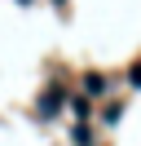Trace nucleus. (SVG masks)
<instances>
[{
	"label": "nucleus",
	"instance_id": "obj_1",
	"mask_svg": "<svg viewBox=\"0 0 141 146\" xmlns=\"http://www.w3.org/2000/svg\"><path fill=\"white\" fill-rule=\"evenodd\" d=\"M132 84H141V66H132Z\"/></svg>",
	"mask_w": 141,
	"mask_h": 146
}]
</instances>
